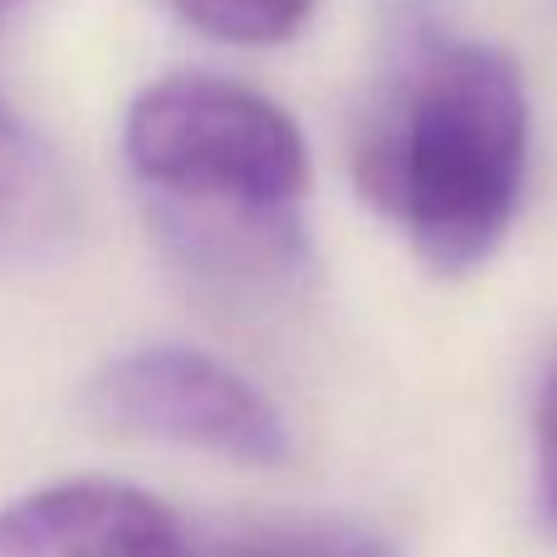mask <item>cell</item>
Here are the masks:
<instances>
[{
    "instance_id": "8",
    "label": "cell",
    "mask_w": 557,
    "mask_h": 557,
    "mask_svg": "<svg viewBox=\"0 0 557 557\" xmlns=\"http://www.w3.org/2000/svg\"><path fill=\"white\" fill-rule=\"evenodd\" d=\"M539 504H543V519L557 529V367L543 382L539 396Z\"/></svg>"
},
{
    "instance_id": "9",
    "label": "cell",
    "mask_w": 557,
    "mask_h": 557,
    "mask_svg": "<svg viewBox=\"0 0 557 557\" xmlns=\"http://www.w3.org/2000/svg\"><path fill=\"white\" fill-rule=\"evenodd\" d=\"M15 5H20V0H0V25H5V15H10Z\"/></svg>"
},
{
    "instance_id": "6",
    "label": "cell",
    "mask_w": 557,
    "mask_h": 557,
    "mask_svg": "<svg viewBox=\"0 0 557 557\" xmlns=\"http://www.w3.org/2000/svg\"><path fill=\"white\" fill-rule=\"evenodd\" d=\"M182 10L186 25H196L201 35L221 39V45H284L298 25L308 20L313 0H172Z\"/></svg>"
},
{
    "instance_id": "7",
    "label": "cell",
    "mask_w": 557,
    "mask_h": 557,
    "mask_svg": "<svg viewBox=\"0 0 557 557\" xmlns=\"http://www.w3.org/2000/svg\"><path fill=\"white\" fill-rule=\"evenodd\" d=\"M206 557H396V548L367 529L308 523V529H264L245 539H206Z\"/></svg>"
},
{
    "instance_id": "1",
    "label": "cell",
    "mask_w": 557,
    "mask_h": 557,
    "mask_svg": "<svg viewBox=\"0 0 557 557\" xmlns=\"http://www.w3.org/2000/svg\"><path fill=\"white\" fill-rule=\"evenodd\" d=\"M529 162V98L499 49L474 39H431L401 78L357 152V182L401 225L425 270L470 274L509 235Z\"/></svg>"
},
{
    "instance_id": "3",
    "label": "cell",
    "mask_w": 557,
    "mask_h": 557,
    "mask_svg": "<svg viewBox=\"0 0 557 557\" xmlns=\"http://www.w3.org/2000/svg\"><path fill=\"white\" fill-rule=\"evenodd\" d=\"M84 401L117 435L186 445L235 465H284L294 450L270 396L201 347L152 343L117 352L94 372Z\"/></svg>"
},
{
    "instance_id": "5",
    "label": "cell",
    "mask_w": 557,
    "mask_h": 557,
    "mask_svg": "<svg viewBox=\"0 0 557 557\" xmlns=\"http://www.w3.org/2000/svg\"><path fill=\"white\" fill-rule=\"evenodd\" d=\"M64 215V186L49 147L0 108V250H35Z\"/></svg>"
},
{
    "instance_id": "4",
    "label": "cell",
    "mask_w": 557,
    "mask_h": 557,
    "mask_svg": "<svg viewBox=\"0 0 557 557\" xmlns=\"http://www.w3.org/2000/svg\"><path fill=\"white\" fill-rule=\"evenodd\" d=\"M0 557H206V539L137 484L78 474L0 504Z\"/></svg>"
},
{
    "instance_id": "2",
    "label": "cell",
    "mask_w": 557,
    "mask_h": 557,
    "mask_svg": "<svg viewBox=\"0 0 557 557\" xmlns=\"http://www.w3.org/2000/svg\"><path fill=\"white\" fill-rule=\"evenodd\" d=\"M123 157L182 255L278 264L298 250L308 147L264 94L215 74H172L133 98Z\"/></svg>"
}]
</instances>
